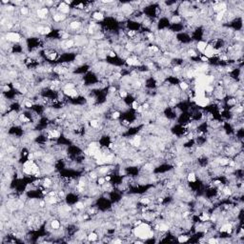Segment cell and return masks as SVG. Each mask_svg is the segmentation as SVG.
Returning a JSON list of instances; mask_svg holds the SVG:
<instances>
[{"label":"cell","instance_id":"cell-2","mask_svg":"<svg viewBox=\"0 0 244 244\" xmlns=\"http://www.w3.org/2000/svg\"><path fill=\"white\" fill-rule=\"evenodd\" d=\"M91 18L95 22H99V21L104 20L105 14L102 12H100V11H93L92 12V14H91Z\"/></svg>","mask_w":244,"mask_h":244},{"label":"cell","instance_id":"cell-1","mask_svg":"<svg viewBox=\"0 0 244 244\" xmlns=\"http://www.w3.org/2000/svg\"><path fill=\"white\" fill-rule=\"evenodd\" d=\"M5 38H6L7 42L12 43V44H18L22 41V35L17 32L9 31L5 33Z\"/></svg>","mask_w":244,"mask_h":244},{"label":"cell","instance_id":"cell-3","mask_svg":"<svg viewBox=\"0 0 244 244\" xmlns=\"http://www.w3.org/2000/svg\"><path fill=\"white\" fill-rule=\"evenodd\" d=\"M99 237H100V236L96 231H92L89 234H87V240L89 242H96V241L98 240Z\"/></svg>","mask_w":244,"mask_h":244},{"label":"cell","instance_id":"cell-4","mask_svg":"<svg viewBox=\"0 0 244 244\" xmlns=\"http://www.w3.org/2000/svg\"><path fill=\"white\" fill-rule=\"evenodd\" d=\"M190 238H191V236H189V235H187V234H185V233H181V234H179L177 237V240L178 241V242H188L189 240H190Z\"/></svg>","mask_w":244,"mask_h":244}]
</instances>
